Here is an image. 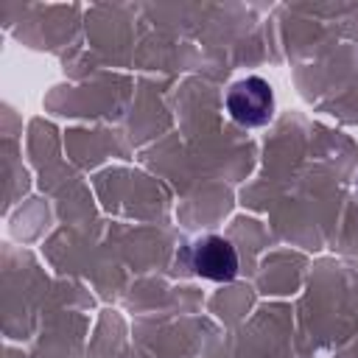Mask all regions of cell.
Masks as SVG:
<instances>
[{
    "label": "cell",
    "mask_w": 358,
    "mask_h": 358,
    "mask_svg": "<svg viewBox=\"0 0 358 358\" xmlns=\"http://www.w3.org/2000/svg\"><path fill=\"white\" fill-rule=\"evenodd\" d=\"M224 103H227L229 117L246 129L266 126L274 115V92H271L268 81H263L260 76H249V78L235 81L229 87Z\"/></svg>",
    "instance_id": "1"
},
{
    "label": "cell",
    "mask_w": 358,
    "mask_h": 358,
    "mask_svg": "<svg viewBox=\"0 0 358 358\" xmlns=\"http://www.w3.org/2000/svg\"><path fill=\"white\" fill-rule=\"evenodd\" d=\"M193 271L213 282H229L238 274V252L221 235H207L193 246Z\"/></svg>",
    "instance_id": "2"
}]
</instances>
